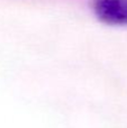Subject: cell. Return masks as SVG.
I'll list each match as a JSON object with an SVG mask.
<instances>
[{
	"instance_id": "obj_1",
	"label": "cell",
	"mask_w": 127,
	"mask_h": 128,
	"mask_svg": "<svg viewBox=\"0 0 127 128\" xmlns=\"http://www.w3.org/2000/svg\"><path fill=\"white\" fill-rule=\"evenodd\" d=\"M92 10L104 24L127 26V0H92Z\"/></svg>"
}]
</instances>
